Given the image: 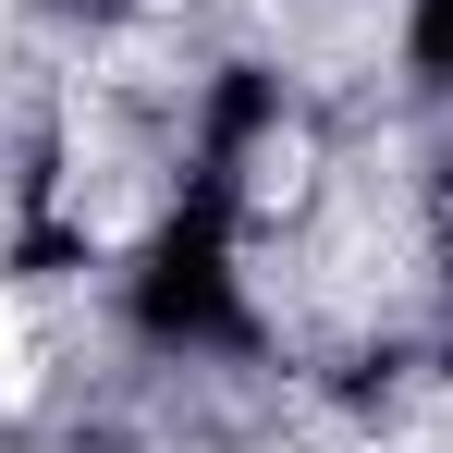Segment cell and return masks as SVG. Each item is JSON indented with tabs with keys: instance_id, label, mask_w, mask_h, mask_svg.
I'll use <instances>...</instances> for the list:
<instances>
[{
	"instance_id": "6da1fadb",
	"label": "cell",
	"mask_w": 453,
	"mask_h": 453,
	"mask_svg": "<svg viewBox=\"0 0 453 453\" xmlns=\"http://www.w3.org/2000/svg\"><path fill=\"white\" fill-rule=\"evenodd\" d=\"M0 404H37V319H25V295H0Z\"/></svg>"
}]
</instances>
